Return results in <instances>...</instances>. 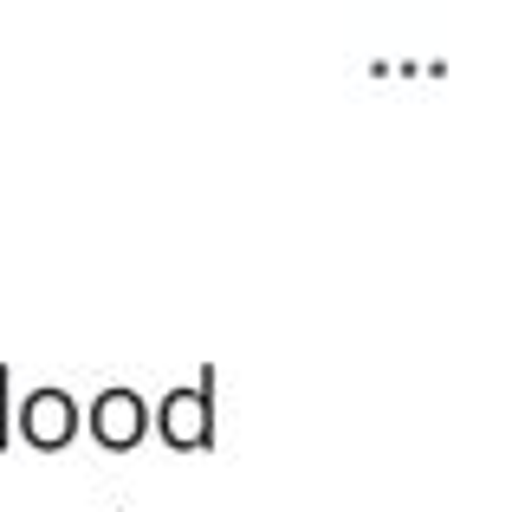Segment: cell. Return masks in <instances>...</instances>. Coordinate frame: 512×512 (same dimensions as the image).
Here are the masks:
<instances>
[{"instance_id":"277c9868","label":"cell","mask_w":512,"mask_h":512,"mask_svg":"<svg viewBox=\"0 0 512 512\" xmlns=\"http://www.w3.org/2000/svg\"><path fill=\"white\" fill-rule=\"evenodd\" d=\"M0 454H13V363H0Z\"/></svg>"},{"instance_id":"5b68a950","label":"cell","mask_w":512,"mask_h":512,"mask_svg":"<svg viewBox=\"0 0 512 512\" xmlns=\"http://www.w3.org/2000/svg\"><path fill=\"white\" fill-rule=\"evenodd\" d=\"M117 512H130V506H117Z\"/></svg>"},{"instance_id":"7a4b0ae2","label":"cell","mask_w":512,"mask_h":512,"mask_svg":"<svg viewBox=\"0 0 512 512\" xmlns=\"http://www.w3.org/2000/svg\"><path fill=\"white\" fill-rule=\"evenodd\" d=\"M13 435L26 441V448H39V454H59V448H72V435H78V396L72 389H33V396L20 402V415H13Z\"/></svg>"},{"instance_id":"3957f363","label":"cell","mask_w":512,"mask_h":512,"mask_svg":"<svg viewBox=\"0 0 512 512\" xmlns=\"http://www.w3.org/2000/svg\"><path fill=\"white\" fill-rule=\"evenodd\" d=\"M143 435H150V402L124 383L98 389V402H91V441L104 454H130V448H143Z\"/></svg>"},{"instance_id":"6da1fadb","label":"cell","mask_w":512,"mask_h":512,"mask_svg":"<svg viewBox=\"0 0 512 512\" xmlns=\"http://www.w3.org/2000/svg\"><path fill=\"white\" fill-rule=\"evenodd\" d=\"M150 428L163 435L169 454H208L221 441V370L201 363L188 389H169L150 409Z\"/></svg>"}]
</instances>
